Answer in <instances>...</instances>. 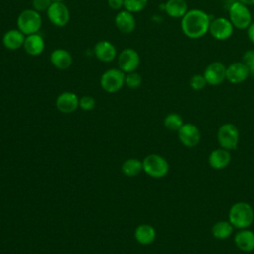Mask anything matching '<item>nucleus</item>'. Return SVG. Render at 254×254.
<instances>
[{"label": "nucleus", "instance_id": "f257e3e1", "mask_svg": "<svg viewBox=\"0 0 254 254\" xmlns=\"http://www.w3.org/2000/svg\"><path fill=\"white\" fill-rule=\"evenodd\" d=\"M210 22L211 19L205 11L193 8L181 19V30L190 39H199L208 33Z\"/></svg>", "mask_w": 254, "mask_h": 254}, {"label": "nucleus", "instance_id": "f03ea898", "mask_svg": "<svg viewBox=\"0 0 254 254\" xmlns=\"http://www.w3.org/2000/svg\"><path fill=\"white\" fill-rule=\"evenodd\" d=\"M228 220L236 229L249 228L254 222V210L246 201L233 203L228 210Z\"/></svg>", "mask_w": 254, "mask_h": 254}, {"label": "nucleus", "instance_id": "7ed1b4c3", "mask_svg": "<svg viewBox=\"0 0 254 254\" xmlns=\"http://www.w3.org/2000/svg\"><path fill=\"white\" fill-rule=\"evenodd\" d=\"M17 29H19L26 36L39 33L42 28L43 19L41 13L33 8L24 9L20 12L16 20Z\"/></svg>", "mask_w": 254, "mask_h": 254}, {"label": "nucleus", "instance_id": "20e7f679", "mask_svg": "<svg viewBox=\"0 0 254 254\" xmlns=\"http://www.w3.org/2000/svg\"><path fill=\"white\" fill-rule=\"evenodd\" d=\"M228 19L233 27L238 30H246L253 22L252 14L248 6L238 0L231 3L228 8Z\"/></svg>", "mask_w": 254, "mask_h": 254}, {"label": "nucleus", "instance_id": "39448f33", "mask_svg": "<svg viewBox=\"0 0 254 254\" xmlns=\"http://www.w3.org/2000/svg\"><path fill=\"white\" fill-rule=\"evenodd\" d=\"M216 138L219 147L231 152L238 147L240 133L236 125L227 122L219 126Z\"/></svg>", "mask_w": 254, "mask_h": 254}, {"label": "nucleus", "instance_id": "423d86ee", "mask_svg": "<svg viewBox=\"0 0 254 254\" xmlns=\"http://www.w3.org/2000/svg\"><path fill=\"white\" fill-rule=\"evenodd\" d=\"M142 163L143 171L151 178L161 179L169 173L170 166L168 161L159 154L147 155Z\"/></svg>", "mask_w": 254, "mask_h": 254}, {"label": "nucleus", "instance_id": "0eeeda50", "mask_svg": "<svg viewBox=\"0 0 254 254\" xmlns=\"http://www.w3.org/2000/svg\"><path fill=\"white\" fill-rule=\"evenodd\" d=\"M100 86L108 93L119 91L125 84V72L120 68H108L100 76Z\"/></svg>", "mask_w": 254, "mask_h": 254}, {"label": "nucleus", "instance_id": "6e6552de", "mask_svg": "<svg viewBox=\"0 0 254 254\" xmlns=\"http://www.w3.org/2000/svg\"><path fill=\"white\" fill-rule=\"evenodd\" d=\"M46 14L49 21L59 28L65 27L70 20L69 9L63 1H52Z\"/></svg>", "mask_w": 254, "mask_h": 254}, {"label": "nucleus", "instance_id": "1a4fd4ad", "mask_svg": "<svg viewBox=\"0 0 254 254\" xmlns=\"http://www.w3.org/2000/svg\"><path fill=\"white\" fill-rule=\"evenodd\" d=\"M140 55L133 48H125L117 56L118 68L125 73L136 71L140 65Z\"/></svg>", "mask_w": 254, "mask_h": 254}, {"label": "nucleus", "instance_id": "9d476101", "mask_svg": "<svg viewBox=\"0 0 254 254\" xmlns=\"http://www.w3.org/2000/svg\"><path fill=\"white\" fill-rule=\"evenodd\" d=\"M177 133L179 141L187 148L196 147L201 139L199 128L190 122L184 123L183 126L177 131Z\"/></svg>", "mask_w": 254, "mask_h": 254}, {"label": "nucleus", "instance_id": "9b49d317", "mask_svg": "<svg viewBox=\"0 0 254 254\" xmlns=\"http://www.w3.org/2000/svg\"><path fill=\"white\" fill-rule=\"evenodd\" d=\"M234 29L228 18L217 17L211 20L208 33L217 41H225L232 36Z\"/></svg>", "mask_w": 254, "mask_h": 254}, {"label": "nucleus", "instance_id": "f8f14e48", "mask_svg": "<svg viewBox=\"0 0 254 254\" xmlns=\"http://www.w3.org/2000/svg\"><path fill=\"white\" fill-rule=\"evenodd\" d=\"M202 74L207 84L212 86L219 85L226 80V65L219 61L211 62L206 65Z\"/></svg>", "mask_w": 254, "mask_h": 254}, {"label": "nucleus", "instance_id": "ddd939ff", "mask_svg": "<svg viewBox=\"0 0 254 254\" xmlns=\"http://www.w3.org/2000/svg\"><path fill=\"white\" fill-rule=\"evenodd\" d=\"M56 107L62 113H72L79 107V98L72 91H64L58 95Z\"/></svg>", "mask_w": 254, "mask_h": 254}, {"label": "nucleus", "instance_id": "4468645a", "mask_svg": "<svg viewBox=\"0 0 254 254\" xmlns=\"http://www.w3.org/2000/svg\"><path fill=\"white\" fill-rule=\"evenodd\" d=\"M249 76V70L241 61L233 62L226 66V80L232 84L242 83Z\"/></svg>", "mask_w": 254, "mask_h": 254}, {"label": "nucleus", "instance_id": "2eb2a0df", "mask_svg": "<svg viewBox=\"0 0 254 254\" xmlns=\"http://www.w3.org/2000/svg\"><path fill=\"white\" fill-rule=\"evenodd\" d=\"M93 53L95 58L103 63H111L118 56L116 47L107 40L97 42L93 48Z\"/></svg>", "mask_w": 254, "mask_h": 254}, {"label": "nucleus", "instance_id": "dca6fc26", "mask_svg": "<svg viewBox=\"0 0 254 254\" xmlns=\"http://www.w3.org/2000/svg\"><path fill=\"white\" fill-rule=\"evenodd\" d=\"M116 28L123 34H131L136 28V19L133 13L122 9L114 18Z\"/></svg>", "mask_w": 254, "mask_h": 254}, {"label": "nucleus", "instance_id": "f3484780", "mask_svg": "<svg viewBox=\"0 0 254 254\" xmlns=\"http://www.w3.org/2000/svg\"><path fill=\"white\" fill-rule=\"evenodd\" d=\"M50 62L53 66L60 70H65L69 68L73 63L71 54L63 48L55 49L50 55Z\"/></svg>", "mask_w": 254, "mask_h": 254}, {"label": "nucleus", "instance_id": "a211bd4d", "mask_svg": "<svg viewBox=\"0 0 254 254\" xmlns=\"http://www.w3.org/2000/svg\"><path fill=\"white\" fill-rule=\"evenodd\" d=\"M231 162L230 151L221 147L212 150L208 155V164L214 170H223Z\"/></svg>", "mask_w": 254, "mask_h": 254}, {"label": "nucleus", "instance_id": "6ab92c4d", "mask_svg": "<svg viewBox=\"0 0 254 254\" xmlns=\"http://www.w3.org/2000/svg\"><path fill=\"white\" fill-rule=\"evenodd\" d=\"M233 241L235 246L242 252L254 251V231L249 228L238 229L234 234Z\"/></svg>", "mask_w": 254, "mask_h": 254}, {"label": "nucleus", "instance_id": "aec40b11", "mask_svg": "<svg viewBox=\"0 0 254 254\" xmlns=\"http://www.w3.org/2000/svg\"><path fill=\"white\" fill-rule=\"evenodd\" d=\"M23 49L29 56L37 57L41 55L45 50V40L43 36L40 33L26 36Z\"/></svg>", "mask_w": 254, "mask_h": 254}, {"label": "nucleus", "instance_id": "412c9836", "mask_svg": "<svg viewBox=\"0 0 254 254\" xmlns=\"http://www.w3.org/2000/svg\"><path fill=\"white\" fill-rule=\"evenodd\" d=\"M26 35L19 29H10L6 31L2 37L3 46L9 51H17L23 48Z\"/></svg>", "mask_w": 254, "mask_h": 254}, {"label": "nucleus", "instance_id": "4be33fe9", "mask_svg": "<svg viewBox=\"0 0 254 254\" xmlns=\"http://www.w3.org/2000/svg\"><path fill=\"white\" fill-rule=\"evenodd\" d=\"M166 14L174 19H182L189 11L186 0H167L164 5Z\"/></svg>", "mask_w": 254, "mask_h": 254}, {"label": "nucleus", "instance_id": "5701e85b", "mask_svg": "<svg viewBox=\"0 0 254 254\" xmlns=\"http://www.w3.org/2000/svg\"><path fill=\"white\" fill-rule=\"evenodd\" d=\"M134 236L138 243L142 245H149L156 239V230L152 225L143 223L136 227Z\"/></svg>", "mask_w": 254, "mask_h": 254}, {"label": "nucleus", "instance_id": "b1692460", "mask_svg": "<svg viewBox=\"0 0 254 254\" xmlns=\"http://www.w3.org/2000/svg\"><path fill=\"white\" fill-rule=\"evenodd\" d=\"M234 227L229 220H218L211 226V234L218 240L229 238L233 234Z\"/></svg>", "mask_w": 254, "mask_h": 254}, {"label": "nucleus", "instance_id": "393cba45", "mask_svg": "<svg viewBox=\"0 0 254 254\" xmlns=\"http://www.w3.org/2000/svg\"><path fill=\"white\" fill-rule=\"evenodd\" d=\"M121 171L127 177H135L143 171V163L139 159H128L122 164Z\"/></svg>", "mask_w": 254, "mask_h": 254}, {"label": "nucleus", "instance_id": "a878e982", "mask_svg": "<svg viewBox=\"0 0 254 254\" xmlns=\"http://www.w3.org/2000/svg\"><path fill=\"white\" fill-rule=\"evenodd\" d=\"M163 123H164V126L168 130L177 132L183 126L184 120H183V118L180 114L172 112V113H169L165 116Z\"/></svg>", "mask_w": 254, "mask_h": 254}, {"label": "nucleus", "instance_id": "bb28decb", "mask_svg": "<svg viewBox=\"0 0 254 254\" xmlns=\"http://www.w3.org/2000/svg\"><path fill=\"white\" fill-rule=\"evenodd\" d=\"M148 4V0H124V9L131 13L142 12Z\"/></svg>", "mask_w": 254, "mask_h": 254}, {"label": "nucleus", "instance_id": "cd10ccee", "mask_svg": "<svg viewBox=\"0 0 254 254\" xmlns=\"http://www.w3.org/2000/svg\"><path fill=\"white\" fill-rule=\"evenodd\" d=\"M142 84V75L137 71L125 73V85L131 89L138 88Z\"/></svg>", "mask_w": 254, "mask_h": 254}, {"label": "nucleus", "instance_id": "c85d7f7f", "mask_svg": "<svg viewBox=\"0 0 254 254\" xmlns=\"http://www.w3.org/2000/svg\"><path fill=\"white\" fill-rule=\"evenodd\" d=\"M207 82L203 76V74H193L191 77H190V87L195 90V91H199L201 89H203L205 86H206Z\"/></svg>", "mask_w": 254, "mask_h": 254}, {"label": "nucleus", "instance_id": "c756f323", "mask_svg": "<svg viewBox=\"0 0 254 254\" xmlns=\"http://www.w3.org/2000/svg\"><path fill=\"white\" fill-rule=\"evenodd\" d=\"M241 62L247 66L250 75L254 76V50H247L243 54Z\"/></svg>", "mask_w": 254, "mask_h": 254}, {"label": "nucleus", "instance_id": "7c9ffc66", "mask_svg": "<svg viewBox=\"0 0 254 254\" xmlns=\"http://www.w3.org/2000/svg\"><path fill=\"white\" fill-rule=\"evenodd\" d=\"M79 107L84 111L92 110L95 107V99L92 96L84 95L79 98Z\"/></svg>", "mask_w": 254, "mask_h": 254}, {"label": "nucleus", "instance_id": "2f4dec72", "mask_svg": "<svg viewBox=\"0 0 254 254\" xmlns=\"http://www.w3.org/2000/svg\"><path fill=\"white\" fill-rule=\"evenodd\" d=\"M51 3L52 0H32V8L39 13L46 12Z\"/></svg>", "mask_w": 254, "mask_h": 254}, {"label": "nucleus", "instance_id": "473e14b6", "mask_svg": "<svg viewBox=\"0 0 254 254\" xmlns=\"http://www.w3.org/2000/svg\"><path fill=\"white\" fill-rule=\"evenodd\" d=\"M107 5L111 10L120 11L124 9V0H107Z\"/></svg>", "mask_w": 254, "mask_h": 254}, {"label": "nucleus", "instance_id": "72a5a7b5", "mask_svg": "<svg viewBox=\"0 0 254 254\" xmlns=\"http://www.w3.org/2000/svg\"><path fill=\"white\" fill-rule=\"evenodd\" d=\"M247 31V37L249 41L254 45V21L249 25V27L246 29Z\"/></svg>", "mask_w": 254, "mask_h": 254}, {"label": "nucleus", "instance_id": "f704fd0d", "mask_svg": "<svg viewBox=\"0 0 254 254\" xmlns=\"http://www.w3.org/2000/svg\"><path fill=\"white\" fill-rule=\"evenodd\" d=\"M238 1H240V2H242V3H244V4H246L247 6H252V5H254V0H238Z\"/></svg>", "mask_w": 254, "mask_h": 254}, {"label": "nucleus", "instance_id": "c9c22d12", "mask_svg": "<svg viewBox=\"0 0 254 254\" xmlns=\"http://www.w3.org/2000/svg\"><path fill=\"white\" fill-rule=\"evenodd\" d=\"M52 1H63V2H64V0H52Z\"/></svg>", "mask_w": 254, "mask_h": 254}]
</instances>
